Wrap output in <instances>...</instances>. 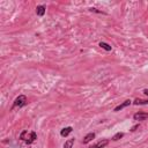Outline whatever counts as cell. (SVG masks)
I'll use <instances>...</instances> for the list:
<instances>
[{"label": "cell", "instance_id": "cell-1", "mask_svg": "<svg viewBox=\"0 0 148 148\" xmlns=\"http://www.w3.org/2000/svg\"><path fill=\"white\" fill-rule=\"evenodd\" d=\"M37 139V134L35 131H22L21 134H20V140H22L24 143L27 145H31L34 141H36Z\"/></svg>", "mask_w": 148, "mask_h": 148}, {"label": "cell", "instance_id": "cell-2", "mask_svg": "<svg viewBox=\"0 0 148 148\" xmlns=\"http://www.w3.org/2000/svg\"><path fill=\"white\" fill-rule=\"evenodd\" d=\"M27 103H28L27 97L24 95H20L19 97L15 98V101L13 103V106H12V110L15 109V108H23L24 105H27Z\"/></svg>", "mask_w": 148, "mask_h": 148}, {"label": "cell", "instance_id": "cell-3", "mask_svg": "<svg viewBox=\"0 0 148 148\" xmlns=\"http://www.w3.org/2000/svg\"><path fill=\"white\" fill-rule=\"evenodd\" d=\"M133 118H134V121H138V122L146 121V119H148V112H137L133 115Z\"/></svg>", "mask_w": 148, "mask_h": 148}, {"label": "cell", "instance_id": "cell-4", "mask_svg": "<svg viewBox=\"0 0 148 148\" xmlns=\"http://www.w3.org/2000/svg\"><path fill=\"white\" fill-rule=\"evenodd\" d=\"M108 145H109V140H108V139H103V140L96 142L95 145L90 146L89 148H104V147H106Z\"/></svg>", "mask_w": 148, "mask_h": 148}, {"label": "cell", "instance_id": "cell-5", "mask_svg": "<svg viewBox=\"0 0 148 148\" xmlns=\"http://www.w3.org/2000/svg\"><path fill=\"white\" fill-rule=\"evenodd\" d=\"M131 103H132V101L131 100H126V101H124L122 104H119V105H117L115 109H113V111L115 112H118V111H121V110H123L124 108H126V106H129V105H131Z\"/></svg>", "mask_w": 148, "mask_h": 148}, {"label": "cell", "instance_id": "cell-6", "mask_svg": "<svg viewBox=\"0 0 148 148\" xmlns=\"http://www.w3.org/2000/svg\"><path fill=\"white\" fill-rule=\"evenodd\" d=\"M94 138H95V133H94V132L88 133V134L82 139V143H83V145H86V143H88V142H90Z\"/></svg>", "mask_w": 148, "mask_h": 148}, {"label": "cell", "instance_id": "cell-7", "mask_svg": "<svg viewBox=\"0 0 148 148\" xmlns=\"http://www.w3.org/2000/svg\"><path fill=\"white\" fill-rule=\"evenodd\" d=\"M45 11H46V7L44 5H40V6L36 7V14L38 16H43L45 14Z\"/></svg>", "mask_w": 148, "mask_h": 148}, {"label": "cell", "instance_id": "cell-8", "mask_svg": "<svg viewBox=\"0 0 148 148\" xmlns=\"http://www.w3.org/2000/svg\"><path fill=\"white\" fill-rule=\"evenodd\" d=\"M72 131H73V127H72V126L64 127V129L60 131V135H62V137H67L70 133H72Z\"/></svg>", "mask_w": 148, "mask_h": 148}, {"label": "cell", "instance_id": "cell-9", "mask_svg": "<svg viewBox=\"0 0 148 148\" xmlns=\"http://www.w3.org/2000/svg\"><path fill=\"white\" fill-rule=\"evenodd\" d=\"M134 105H148V100H141V98H135L133 102Z\"/></svg>", "mask_w": 148, "mask_h": 148}, {"label": "cell", "instance_id": "cell-10", "mask_svg": "<svg viewBox=\"0 0 148 148\" xmlns=\"http://www.w3.org/2000/svg\"><path fill=\"white\" fill-rule=\"evenodd\" d=\"M74 141H75V139L73 138V139H68V140H66L65 141V143H64V148H72L73 147V145H74Z\"/></svg>", "mask_w": 148, "mask_h": 148}, {"label": "cell", "instance_id": "cell-11", "mask_svg": "<svg viewBox=\"0 0 148 148\" xmlns=\"http://www.w3.org/2000/svg\"><path fill=\"white\" fill-rule=\"evenodd\" d=\"M102 49H104L105 51H111V49H112V46L111 45H109L108 43H105V42H100V44H98Z\"/></svg>", "mask_w": 148, "mask_h": 148}, {"label": "cell", "instance_id": "cell-12", "mask_svg": "<svg viewBox=\"0 0 148 148\" xmlns=\"http://www.w3.org/2000/svg\"><path fill=\"white\" fill-rule=\"evenodd\" d=\"M123 137H124V133H123V132H118V133H116V134L112 137V140H113V141H117V140L122 139Z\"/></svg>", "mask_w": 148, "mask_h": 148}, {"label": "cell", "instance_id": "cell-13", "mask_svg": "<svg viewBox=\"0 0 148 148\" xmlns=\"http://www.w3.org/2000/svg\"><path fill=\"white\" fill-rule=\"evenodd\" d=\"M90 12H94V13H98V14H105L104 12H102V11H98L97 8H94V7H90V8H88Z\"/></svg>", "mask_w": 148, "mask_h": 148}, {"label": "cell", "instance_id": "cell-14", "mask_svg": "<svg viewBox=\"0 0 148 148\" xmlns=\"http://www.w3.org/2000/svg\"><path fill=\"white\" fill-rule=\"evenodd\" d=\"M143 94H145L146 96H148V88H146V89H143Z\"/></svg>", "mask_w": 148, "mask_h": 148}, {"label": "cell", "instance_id": "cell-15", "mask_svg": "<svg viewBox=\"0 0 148 148\" xmlns=\"http://www.w3.org/2000/svg\"><path fill=\"white\" fill-rule=\"evenodd\" d=\"M138 127H139V125H135V126H133V127H132V130H131V131H132V132H134V131H135Z\"/></svg>", "mask_w": 148, "mask_h": 148}, {"label": "cell", "instance_id": "cell-16", "mask_svg": "<svg viewBox=\"0 0 148 148\" xmlns=\"http://www.w3.org/2000/svg\"><path fill=\"white\" fill-rule=\"evenodd\" d=\"M147 9H148V7H147Z\"/></svg>", "mask_w": 148, "mask_h": 148}]
</instances>
